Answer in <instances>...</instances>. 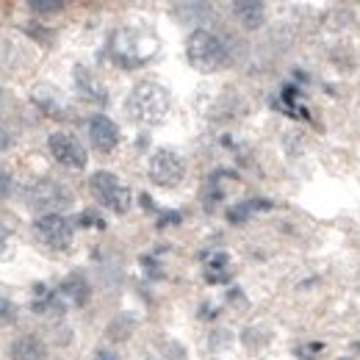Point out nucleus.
<instances>
[{
  "label": "nucleus",
  "mask_w": 360,
  "mask_h": 360,
  "mask_svg": "<svg viewBox=\"0 0 360 360\" xmlns=\"http://www.w3.org/2000/svg\"><path fill=\"white\" fill-rule=\"evenodd\" d=\"M147 178L158 188H175L186 178V161L175 150H155L147 164Z\"/></svg>",
  "instance_id": "423d86ee"
},
{
  "label": "nucleus",
  "mask_w": 360,
  "mask_h": 360,
  "mask_svg": "<svg viewBox=\"0 0 360 360\" xmlns=\"http://www.w3.org/2000/svg\"><path fill=\"white\" fill-rule=\"evenodd\" d=\"M227 300H230V305H233V308H238V311H244V308H247V300H244V294H241L238 288H236V291H230V297H227Z\"/></svg>",
  "instance_id": "b1692460"
},
{
  "label": "nucleus",
  "mask_w": 360,
  "mask_h": 360,
  "mask_svg": "<svg viewBox=\"0 0 360 360\" xmlns=\"http://www.w3.org/2000/svg\"><path fill=\"white\" fill-rule=\"evenodd\" d=\"M269 330H264V327H247L244 333H241V344L250 349V352H258V349H264L266 344H269Z\"/></svg>",
  "instance_id": "f3484780"
},
{
  "label": "nucleus",
  "mask_w": 360,
  "mask_h": 360,
  "mask_svg": "<svg viewBox=\"0 0 360 360\" xmlns=\"http://www.w3.org/2000/svg\"><path fill=\"white\" fill-rule=\"evenodd\" d=\"M58 294H61L67 302H72V305L84 308V305H89V300H91V283L86 280V274L72 271V274H67V277L61 280Z\"/></svg>",
  "instance_id": "9d476101"
},
{
  "label": "nucleus",
  "mask_w": 360,
  "mask_h": 360,
  "mask_svg": "<svg viewBox=\"0 0 360 360\" xmlns=\"http://www.w3.org/2000/svg\"><path fill=\"white\" fill-rule=\"evenodd\" d=\"M230 344H233V333H230L227 327H214V330L208 333V349L219 352V349H227Z\"/></svg>",
  "instance_id": "6ab92c4d"
},
{
  "label": "nucleus",
  "mask_w": 360,
  "mask_h": 360,
  "mask_svg": "<svg viewBox=\"0 0 360 360\" xmlns=\"http://www.w3.org/2000/svg\"><path fill=\"white\" fill-rule=\"evenodd\" d=\"M147 360H158V358H147Z\"/></svg>",
  "instance_id": "c85d7f7f"
},
{
  "label": "nucleus",
  "mask_w": 360,
  "mask_h": 360,
  "mask_svg": "<svg viewBox=\"0 0 360 360\" xmlns=\"http://www.w3.org/2000/svg\"><path fill=\"white\" fill-rule=\"evenodd\" d=\"M17 305L6 297V294H0V327H11V324H17Z\"/></svg>",
  "instance_id": "aec40b11"
},
{
  "label": "nucleus",
  "mask_w": 360,
  "mask_h": 360,
  "mask_svg": "<svg viewBox=\"0 0 360 360\" xmlns=\"http://www.w3.org/2000/svg\"><path fill=\"white\" fill-rule=\"evenodd\" d=\"M11 147V134L6 128H0V153H6Z\"/></svg>",
  "instance_id": "bb28decb"
},
{
  "label": "nucleus",
  "mask_w": 360,
  "mask_h": 360,
  "mask_svg": "<svg viewBox=\"0 0 360 360\" xmlns=\"http://www.w3.org/2000/svg\"><path fill=\"white\" fill-rule=\"evenodd\" d=\"M8 236H11V233H8V227L0 222V252H3V250H6V244H8Z\"/></svg>",
  "instance_id": "cd10ccee"
},
{
  "label": "nucleus",
  "mask_w": 360,
  "mask_h": 360,
  "mask_svg": "<svg viewBox=\"0 0 360 360\" xmlns=\"http://www.w3.org/2000/svg\"><path fill=\"white\" fill-rule=\"evenodd\" d=\"M164 358L167 360H186V349L180 347L178 341H167V344H164Z\"/></svg>",
  "instance_id": "4be33fe9"
},
{
  "label": "nucleus",
  "mask_w": 360,
  "mask_h": 360,
  "mask_svg": "<svg viewBox=\"0 0 360 360\" xmlns=\"http://www.w3.org/2000/svg\"><path fill=\"white\" fill-rule=\"evenodd\" d=\"M333 64L341 67V70H349V67L355 64V53H352L349 47H335V50H333Z\"/></svg>",
  "instance_id": "412c9836"
},
{
  "label": "nucleus",
  "mask_w": 360,
  "mask_h": 360,
  "mask_svg": "<svg viewBox=\"0 0 360 360\" xmlns=\"http://www.w3.org/2000/svg\"><path fill=\"white\" fill-rule=\"evenodd\" d=\"M89 141L94 150L111 153L120 144V125L105 114H94L89 120Z\"/></svg>",
  "instance_id": "1a4fd4ad"
},
{
  "label": "nucleus",
  "mask_w": 360,
  "mask_h": 360,
  "mask_svg": "<svg viewBox=\"0 0 360 360\" xmlns=\"http://www.w3.org/2000/svg\"><path fill=\"white\" fill-rule=\"evenodd\" d=\"M158 50V42L153 34H144V31H136V28H120L111 34V42H108V53L114 58V64L125 67V70H134L141 67L144 61H150Z\"/></svg>",
  "instance_id": "7ed1b4c3"
},
{
  "label": "nucleus",
  "mask_w": 360,
  "mask_h": 360,
  "mask_svg": "<svg viewBox=\"0 0 360 360\" xmlns=\"http://www.w3.org/2000/svg\"><path fill=\"white\" fill-rule=\"evenodd\" d=\"M75 86H78V91L86 97V100H91V103H108V89L103 86V81L91 72L89 67H75Z\"/></svg>",
  "instance_id": "ddd939ff"
},
{
  "label": "nucleus",
  "mask_w": 360,
  "mask_h": 360,
  "mask_svg": "<svg viewBox=\"0 0 360 360\" xmlns=\"http://www.w3.org/2000/svg\"><path fill=\"white\" fill-rule=\"evenodd\" d=\"M230 11H233L236 22L241 28H247V31H258L266 22V6L264 3H255V0H238V3H233Z\"/></svg>",
  "instance_id": "9b49d317"
},
{
  "label": "nucleus",
  "mask_w": 360,
  "mask_h": 360,
  "mask_svg": "<svg viewBox=\"0 0 360 360\" xmlns=\"http://www.w3.org/2000/svg\"><path fill=\"white\" fill-rule=\"evenodd\" d=\"M214 360H219V358H214Z\"/></svg>",
  "instance_id": "c756f323"
},
{
  "label": "nucleus",
  "mask_w": 360,
  "mask_h": 360,
  "mask_svg": "<svg viewBox=\"0 0 360 360\" xmlns=\"http://www.w3.org/2000/svg\"><path fill=\"white\" fill-rule=\"evenodd\" d=\"M172 11L178 14V20L197 22V20H205V17H211L214 6H208V3H178V6H172Z\"/></svg>",
  "instance_id": "dca6fc26"
},
{
  "label": "nucleus",
  "mask_w": 360,
  "mask_h": 360,
  "mask_svg": "<svg viewBox=\"0 0 360 360\" xmlns=\"http://www.w3.org/2000/svg\"><path fill=\"white\" fill-rule=\"evenodd\" d=\"M186 58L197 72H219L230 61V47H227V34H217L205 25L194 28L186 39Z\"/></svg>",
  "instance_id": "f257e3e1"
},
{
  "label": "nucleus",
  "mask_w": 360,
  "mask_h": 360,
  "mask_svg": "<svg viewBox=\"0 0 360 360\" xmlns=\"http://www.w3.org/2000/svg\"><path fill=\"white\" fill-rule=\"evenodd\" d=\"M25 200H28L31 208L42 211V217H45V214H61L64 208L72 205V191H70L61 180L39 178V180H34V183H28Z\"/></svg>",
  "instance_id": "39448f33"
},
{
  "label": "nucleus",
  "mask_w": 360,
  "mask_h": 360,
  "mask_svg": "<svg viewBox=\"0 0 360 360\" xmlns=\"http://www.w3.org/2000/svg\"><path fill=\"white\" fill-rule=\"evenodd\" d=\"M34 236L39 244H45L47 250H67L72 244V222L64 214H45L34 222Z\"/></svg>",
  "instance_id": "6e6552de"
},
{
  "label": "nucleus",
  "mask_w": 360,
  "mask_h": 360,
  "mask_svg": "<svg viewBox=\"0 0 360 360\" xmlns=\"http://www.w3.org/2000/svg\"><path fill=\"white\" fill-rule=\"evenodd\" d=\"M28 11L37 14V17H56V14L64 11V3L61 0H31Z\"/></svg>",
  "instance_id": "a211bd4d"
},
{
  "label": "nucleus",
  "mask_w": 360,
  "mask_h": 360,
  "mask_svg": "<svg viewBox=\"0 0 360 360\" xmlns=\"http://www.w3.org/2000/svg\"><path fill=\"white\" fill-rule=\"evenodd\" d=\"M136 327H139V316L136 314H117L111 321H108L105 335H108V341L122 344V341H128V338L134 335Z\"/></svg>",
  "instance_id": "4468645a"
},
{
  "label": "nucleus",
  "mask_w": 360,
  "mask_h": 360,
  "mask_svg": "<svg viewBox=\"0 0 360 360\" xmlns=\"http://www.w3.org/2000/svg\"><path fill=\"white\" fill-rule=\"evenodd\" d=\"M11 188H14V178H11V172H6V169L0 167V200H8Z\"/></svg>",
  "instance_id": "5701e85b"
},
{
  "label": "nucleus",
  "mask_w": 360,
  "mask_h": 360,
  "mask_svg": "<svg viewBox=\"0 0 360 360\" xmlns=\"http://www.w3.org/2000/svg\"><path fill=\"white\" fill-rule=\"evenodd\" d=\"M89 191L103 208H108L117 217H125L131 211V202H134L131 188L111 172H94L89 178Z\"/></svg>",
  "instance_id": "20e7f679"
},
{
  "label": "nucleus",
  "mask_w": 360,
  "mask_h": 360,
  "mask_svg": "<svg viewBox=\"0 0 360 360\" xmlns=\"http://www.w3.org/2000/svg\"><path fill=\"white\" fill-rule=\"evenodd\" d=\"M271 202L269 200H261V197H255V200H244V202H236L230 211H227V219L233 222V225H244L252 214H258V211H269Z\"/></svg>",
  "instance_id": "2eb2a0df"
},
{
  "label": "nucleus",
  "mask_w": 360,
  "mask_h": 360,
  "mask_svg": "<svg viewBox=\"0 0 360 360\" xmlns=\"http://www.w3.org/2000/svg\"><path fill=\"white\" fill-rule=\"evenodd\" d=\"M81 225L103 227V219H100V217H94V211H84V217H81Z\"/></svg>",
  "instance_id": "393cba45"
},
{
  "label": "nucleus",
  "mask_w": 360,
  "mask_h": 360,
  "mask_svg": "<svg viewBox=\"0 0 360 360\" xmlns=\"http://www.w3.org/2000/svg\"><path fill=\"white\" fill-rule=\"evenodd\" d=\"M169 108H172L169 91L164 89L161 84H155V81L136 84L131 94H128V100H125L128 117L139 125H161L167 120Z\"/></svg>",
  "instance_id": "f03ea898"
},
{
  "label": "nucleus",
  "mask_w": 360,
  "mask_h": 360,
  "mask_svg": "<svg viewBox=\"0 0 360 360\" xmlns=\"http://www.w3.org/2000/svg\"><path fill=\"white\" fill-rule=\"evenodd\" d=\"M11 360H47V344L39 335H20L8 344Z\"/></svg>",
  "instance_id": "f8f14e48"
},
{
  "label": "nucleus",
  "mask_w": 360,
  "mask_h": 360,
  "mask_svg": "<svg viewBox=\"0 0 360 360\" xmlns=\"http://www.w3.org/2000/svg\"><path fill=\"white\" fill-rule=\"evenodd\" d=\"M91 360H120V355H117L114 349H97V352L91 355Z\"/></svg>",
  "instance_id": "a878e982"
},
{
  "label": "nucleus",
  "mask_w": 360,
  "mask_h": 360,
  "mask_svg": "<svg viewBox=\"0 0 360 360\" xmlns=\"http://www.w3.org/2000/svg\"><path fill=\"white\" fill-rule=\"evenodd\" d=\"M47 150H50V155H53L61 167H67V169L81 172V169H86V164H89L86 147H84L72 134H64V131L50 134L47 136Z\"/></svg>",
  "instance_id": "0eeeda50"
}]
</instances>
